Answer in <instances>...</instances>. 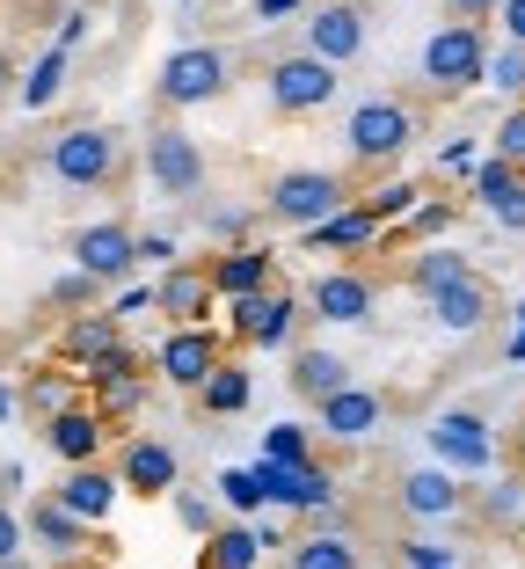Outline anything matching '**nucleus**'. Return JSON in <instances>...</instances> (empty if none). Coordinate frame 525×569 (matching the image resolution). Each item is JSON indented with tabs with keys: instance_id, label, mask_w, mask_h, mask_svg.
<instances>
[{
	"instance_id": "obj_41",
	"label": "nucleus",
	"mask_w": 525,
	"mask_h": 569,
	"mask_svg": "<svg viewBox=\"0 0 525 569\" xmlns=\"http://www.w3.org/2000/svg\"><path fill=\"white\" fill-rule=\"evenodd\" d=\"M496 153H511V161H525V102L511 110L504 124H496Z\"/></svg>"
},
{
	"instance_id": "obj_42",
	"label": "nucleus",
	"mask_w": 525,
	"mask_h": 569,
	"mask_svg": "<svg viewBox=\"0 0 525 569\" xmlns=\"http://www.w3.org/2000/svg\"><path fill=\"white\" fill-rule=\"evenodd\" d=\"M453 227V204H416L408 212V234H445Z\"/></svg>"
},
{
	"instance_id": "obj_13",
	"label": "nucleus",
	"mask_w": 525,
	"mask_h": 569,
	"mask_svg": "<svg viewBox=\"0 0 525 569\" xmlns=\"http://www.w3.org/2000/svg\"><path fill=\"white\" fill-rule=\"evenodd\" d=\"M314 417H322V431L329 438H343V446H365V438L380 431V417H387V402H380L373 387H336V395H322L314 402Z\"/></svg>"
},
{
	"instance_id": "obj_28",
	"label": "nucleus",
	"mask_w": 525,
	"mask_h": 569,
	"mask_svg": "<svg viewBox=\"0 0 525 569\" xmlns=\"http://www.w3.org/2000/svg\"><path fill=\"white\" fill-rule=\"evenodd\" d=\"M124 343V321L118 315H81V321H67V358L73 366H95L102 351H118Z\"/></svg>"
},
{
	"instance_id": "obj_40",
	"label": "nucleus",
	"mask_w": 525,
	"mask_h": 569,
	"mask_svg": "<svg viewBox=\"0 0 525 569\" xmlns=\"http://www.w3.org/2000/svg\"><path fill=\"white\" fill-rule=\"evenodd\" d=\"M489 212H496V227H504V234H525V183H518V190H504Z\"/></svg>"
},
{
	"instance_id": "obj_5",
	"label": "nucleus",
	"mask_w": 525,
	"mask_h": 569,
	"mask_svg": "<svg viewBox=\"0 0 525 569\" xmlns=\"http://www.w3.org/2000/svg\"><path fill=\"white\" fill-rule=\"evenodd\" d=\"M226 81H234V59H226L220 44H183V51H169V67H161V102L198 110V102H220Z\"/></svg>"
},
{
	"instance_id": "obj_26",
	"label": "nucleus",
	"mask_w": 525,
	"mask_h": 569,
	"mask_svg": "<svg viewBox=\"0 0 525 569\" xmlns=\"http://www.w3.org/2000/svg\"><path fill=\"white\" fill-rule=\"evenodd\" d=\"M153 300L169 307L175 321H204V307L220 300V292H212V278H204V270H169V278L153 284Z\"/></svg>"
},
{
	"instance_id": "obj_22",
	"label": "nucleus",
	"mask_w": 525,
	"mask_h": 569,
	"mask_svg": "<svg viewBox=\"0 0 525 569\" xmlns=\"http://www.w3.org/2000/svg\"><path fill=\"white\" fill-rule=\"evenodd\" d=\"M306 249H373L380 241V219L365 212V204H343V212H329L322 227H300Z\"/></svg>"
},
{
	"instance_id": "obj_29",
	"label": "nucleus",
	"mask_w": 525,
	"mask_h": 569,
	"mask_svg": "<svg viewBox=\"0 0 525 569\" xmlns=\"http://www.w3.org/2000/svg\"><path fill=\"white\" fill-rule=\"evenodd\" d=\"M285 569H365V555H357V540H343V533H314V540H300V548L285 555Z\"/></svg>"
},
{
	"instance_id": "obj_27",
	"label": "nucleus",
	"mask_w": 525,
	"mask_h": 569,
	"mask_svg": "<svg viewBox=\"0 0 525 569\" xmlns=\"http://www.w3.org/2000/svg\"><path fill=\"white\" fill-rule=\"evenodd\" d=\"M22 533H37V540H44L51 555H73V548H81V540H88V519H73L67 503L51 497V503H37L30 519H22Z\"/></svg>"
},
{
	"instance_id": "obj_12",
	"label": "nucleus",
	"mask_w": 525,
	"mask_h": 569,
	"mask_svg": "<svg viewBox=\"0 0 525 569\" xmlns=\"http://www.w3.org/2000/svg\"><path fill=\"white\" fill-rule=\"evenodd\" d=\"M234 307V329L249 336L255 351H285L292 321H300V292H255V300H226Z\"/></svg>"
},
{
	"instance_id": "obj_34",
	"label": "nucleus",
	"mask_w": 525,
	"mask_h": 569,
	"mask_svg": "<svg viewBox=\"0 0 525 569\" xmlns=\"http://www.w3.org/2000/svg\"><path fill=\"white\" fill-rule=\"evenodd\" d=\"M489 88H504V96H525V44L511 37L504 51H489Z\"/></svg>"
},
{
	"instance_id": "obj_48",
	"label": "nucleus",
	"mask_w": 525,
	"mask_h": 569,
	"mask_svg": "<svg viewBox=\"0 0 525 569\" xmlns=\"http://www.w3.org/2000/svg\"><path fill=\"white\" fill-rule=\"evenodd\" d=\"M460 22H482V16H496V0H445Z\"/></svg>"
},
{
	"instance_id": "obj_39",
	"label": "nucleus",
	"mask_w": 525,
	"mask_h": 569,
	"mask_svg": "<svg viewBox=\"0 0 525 569\" xmlns=\"http://www.w3.org/2000/svg\"><path fill=\"white\" fill-rule=\"evenodd\" d=\"M30 409H37V417L67 409V380H59V372H37V380H30Z\"/></svg>"
},
{
	"instance_id": "obj_45",
	"label": "nucleus",
	"mask_w": 525,
	"mask_h": 569,
	"mask_svg": "<svg viewBox=\"0 0 525 569\" xmlns=\"http://www.w3.org/2000/svg\"><path fill=\"white\" fill-rule=\"evenodd\" d=\"M438 168H453V176H467V168H475V139H453V147L438 153Z\"/></svg>"
},
{
	"instance_id": "obj_47",
	"label": "nucleus",
	"mask_w": 525,
	"mask_h": 569,
	"mask_svg": "<svg viewBox=\"0 0 525 569\" xmlns=\"http://www.w3.org/2000/svg\"><path fill=\"white\" fill-rule=\"evenodd\" d=\"M496 16H504V37L525 44V0H496Z\"/></svg>"
},
{
	"instance_id": "obj_50",
	"label": "nucleus",
	"mask_w": 525,
	"mask_h": 569,
	"mask_svg": "<svg viewBox=\"0 0 525 569\" xmlns=\"http://www.w3.org/2000/svg\"><path fill=\"white\" fill-rule=\"evenodd\" d=\"M212 234L234 241V234H249V219H241V212H212Z\"/></svg>"
},
{
	"instance_id": "obj_35",
	"label": "nucleus",
	"mask_w": 525,
	"mask_h": 569,
	"mask_svg": "<svg viewBox=\"0 0 525 569\" xmlns=\"http://www.w3.org/2000/svg\"><path fill=\"white\" fill-rule=\"evenodd\" d=\"M263 460H314V431H300V423H271Z\"/></svg>"
},
{
	"instance_id": "obj_43",
	"label": "nucleus",
	"mask_w": 525,
	"mask_h": 569,
	"mask_svg": "<svg viewBox=\"0 0 525 569\" xmlns=\"http://www.w3.org/2000/svg\"><path fill=\"white\" fill-rule=\"evenodd\" d=\"M16 555H22V519L0 503V562H16Z\"/></svg>"
},
{
	"instance_id": "obj_31",
	"label": "nucleus",
	"mask_w": 525,
	"mask_h": 569,
	"mask_svg": "<svg viewBox=\"0 0 525 569\" xmlns=\"http://www.w3.org/2000/svg\"><path fill=\"white\" fill-rule=\"evenodd\" d=\"M59 88H67V44H51L44 59H37V73L22 81V102H30V110H51V102H59Z\"/></svg>"
},
{
	"instance_id": "obj_10",
	"label": "nucleus",
	"mask_w": 525,
	"mask_h": 569,
	"mask_svg": "<svg viewBox=\"0 0 525 569\" xmlns=\"http://www.w3.org/2000/svg\"><path fill=\"white\" fill-rule=\"evenodd\" d=\"M73 263L88 270V278H102V284H118L124 270L139 263V234L132 227H124V219H95V227H81V234H73Z\"/></svg>"
},
{
	"instance_id": "obj_37",
	"label": "nucleus",
	"mask_w": 525,
	"mask_h": 569,
	"mask_svg": "<svg viewBox=\"0 0 525 569\" xmlns=\"http://www.w3.org/2000/svg\"><path fill=\"white\" fill-rule=\"evenodd\" d=\"M373 219H402V212H416V183H387V190H373V204H365Z\"/></svg>"
},
{
	"instance_id": "obj_20",
	"label": "nucleus",
	"mask_w": 525,
	"mask_h": 569,
	"mask_svg": "<svg viewBox=\"0 0 525 569\" xmlns=\"http://www.w3.org/2000/svg\"><path fill=\"white\" fill-rule=\"evenodd\" d=\"M118 489H124L118 475H102L95 460H81V468H67V482H59V503H67L73 519H88V526H95L102 511L118 503Z\"/></svg>"
},
{
	"instance_id": "obj_2",
	"label": "nucleus",
	"mask_w": 525,
	"mask_h": 569,
	"mask_svg": "<svg viewBox=\"0 0 525 569\" xmlns=\"http://www.w3.org/2000/svg\"><path fill=\"white\" fill-rule=\"evenodd\" d=\"M343 96V67H329L322 51H277L271 59V102L285 110V118H314V110H329V102Z\"/></svg>"
},
{
	"instance_id": "obj_36",
	"label": "nucleus",
	"mask_w": 525,
	"mask_h": 569,
	"mask_svg": "<svg viewBox=\"0 0 525 569\" xmlns=\"http://www.w3.org/2000/svg\"><path fill=\"white\" fill-rule=\"evenodd\" d=\"M95 284H102V278H88V270H81V263H73V270H67V278L51 284V307H88V300H95Z\"/></svg>"
},
{
	"instance_id": "obj_56",
	"label": "nucleus",
	"mask_w": 525,
	"mask_h": 569,
	"mask_svg": "<svg viewBox=\"0 0 525 569\" xmlns=\"http://www.w3.org/2000/svg\"><path fill=\"white\" fill-rule=\"evenodd\" d=\"M0 569H22V555H16V562H0Z\"/></svg>"
},
{
	"instance_id": "obj_38",
	"label": "nucleus",
	"mask_w": 525,
	"mask_h": 569,
	"mask_svg": "<svg viewBox=\"0 0 525 569\" xmlns=\"http://www.w3.org/2000/svg\"><path fill=\"white\" fill-rule=\"evenodd\" d=\"M88 380H95V387H118V380H139V372H132V351H124V343H118V351H102L95 366H88Z\"/></svg>"
},
{
	"instance_id": "obj_18",
	"label": "nucleus",
	"mask_w": 525,
	"mask_h": 569,
	"mask_svg": "<svg viewBox=\"0 0 525 569\" xmlns=\"http://www.w3.org/2000/svg\"><path fill=\"white\" fill-rule=\"evenodd\" d=\"M44 446L59 452L67 468H81V460L102 452V417H95V409H51V417H44Z\"/></svg>"
},
{
	"instance_id": "obj_52",
	"label": "nucleus",
	"mask_w": 525,
	"mask_h": 569,
	"mask_svg": "<svg viewBox=\"0 0 525 569\" xmlns=\"http://www.w3.org/2000/svg\"><path fill=\"white\" fill-rule=\"evenodd\" d=\"M504 358H511V366H525V307H518V329H511V343H504Z\"/></svg>"
},
{
	"instance_id": "obj_15",
	"label": "nucleus",
	"mask_w": 525,
	"mask_h": 569,
	"mask_svg": "<svg viewBox=\"0 0 525 569\" xmlns=\"http://www.w3.org/2000/svg\"><path fill=\"white\" fill-rule=\"evenodd\" d=\"M175 475H183V460H175L161 438H132V446H124V475L118 482L132 489V497H169Z\"/></svg>"
},
{
	"instance_id": "obj_51",
	"label": "nucleus",
	"mask_w": 525,
	"mask_h": 569,
	"mask_svg": "<svg viewBox=\"0 0 525 569\" xmlns=\"http://www.w3.org/2000/svg\"><path fill=\"white\" fill-rule=\"evenodd\" d=\"M292 8H306V0H255V16H263V22H277V16H292Z\"/></svg>"
},
{
	"instance_id": "obj_32",
	"label": "nucleus",
	"mask_w": 525,
	"mask_h": 569,
	"mask_svg": "<svg viewBox=\"0 0 525 569\" xmlns=\"http://www.w3.org/2000/svg\"><path fill=\"white\" fill-rule=\"evenodd\" d=\"M220 503L234 511V519L263 511V503H271V497H263V475H255V468H226V475H220Z\"/></svg>"
},
{
	"instance_id": "obj_49",
	"label": "nucleus",
	"mask_w": 525,
	"mask_h": 569,
	"mask_svg": "<svg viewBox=\"0 0 525 569\" xmlns=\"http://www.w3.org/2000/svg\"><path fill=\"white\" fill-rule=\"evenodd\" d=\"M408 562H453V548H438V540H408Z\"/></svg>"
},
{
	"instance_id": "obj_6",
	"label": "nucleus",
	"mask_w": 525,
	"mask_h": 569,
	"mask_svg": "<svg viewBox=\"0 0 525 569\" xmlns=\"http://www.w3.org/2000/svg\"><path fill=\"white\" fill-rule=\"evenodd\" d=\"M408 139H416V118H408V102H394V96H365V102H351V118H343V147H351L357 161H394Z\"/></svg>"
},
{
	"instance_id": "obj_8",
	"label": "nucleus",
	"mask_w": 525,
	"mask_h": 569,
	"mask_svg": "<svg viewBox=\"0 0 525 569\" xmlns=\"http://www.w3.org/2000/svg\"><path fill=\"white\" fill-rule=\"evenodd\" d=\"M365 44H373V22H365L357 0H322V8L306 16V51H322L329 67H357Z\"/></svg>"
},
{
	"instance_id": "obj_19",
	"label": "nucleus",
	"mask_w": 525,
	"mask_h": 569,
	"mask_svg": "<svg viewBox=\"0 0 525 569\" xmlns=\"http://www.w3.org/2000/svg\"><path fill=\"white\" fill-rule=\"evenodd\" d=\"M357 372H351V358L343 351H322V343H306L300 358H292V395L300 402H322V395H336V387H351Z\"/></svg>"
},
{
	"instance_id": "obj_16",
	"label": "nucleus",
	"mask_w": 525,
	"mask_h": 569,
	"mask_svg": "<svg viewBox=\"0 0 525 569\" xmlns=\"http://www.w3.org/2000/svg\"><path fill=\"white\" fill-rule=\"evenodd\" d=\"M212 292L220 300H255V292H271V249H226L212 256Z\"/></svg>"
},
{
	"instance_id": "obj_55",
	"label": "nucleus",
	"mask_w": 525,
	"mask_h": 569,
	"mask_svg": "<svg viewBox=\"0 0 525 569\" xmlns=\"http://www.w3.org/2000/svg\"><path fill=\"white\" fill-rule=\"evenodd\" d=\"M408 569H453V562H408Z\"/></svg>"
},
{
	"instance_id": "obj_9",
	"label": "nucleus",
	"mask_w": 525,
	"mask_h": 569,
	"mask_svg": "<svg viewBox=\"0 0 525 569\" xmlns=\"http://www.w3.org/2000/svg\"><path fill=\"white\" fill-rule=\"evenodd\" d=\"M263 475V497L285 503V511H329L336 503V475L314 468V460H255Z\"/></svg>"
},
{
	"instance_id": "obj_44",
	"label": "nucleus",
	"mask_w": 525,
	"mask_h": 569,
	"mask_svg": "<svg viewBox=\"0 0 525 569\" xmlns=\"http://www.w3.org/2000/svg\"><path fill=\"white\" fill-rule=\"evenodd\" d=\"M175 511H183L190 533H212V503H204V497H175Z\"/></svg>"
},
{
	"instance_id": "obj_1",
	"label": "nucleus",
	"mask_w": 525,
	"mask_h": 569,
	"mask_svg": "<svg viewBox=\"0 0 525 569\" xmlns=\"http://www.w3.org/2000/svg\"><path fill=\"white\" fill-rule=\"evenodd\" d=\"M424 81H431V96H467V88L489 81V37H482V22L453 16L424 37Z\"/></svg>"
},
{
	"instance_id": "obj_7",
	"label": "nucleus",
	"mask_w": 525,
	"mask_h": 569,
	"mask_svg": "<svg viewBox=\"0 0 525 569\" xmlns=\"http://www.w3.org/2000/svg\"><path fill=\"white\" fill-rule=\"evenodd\" d=\"M147 176L161 198H198L204 190V147L183 124H153L147 132Z\"/></svg>"
},
{
	"instance_id": "obj_24",
	"label": "nucleus",
	"mask_w": 525,
	"mask_h": 569,
	"mask_svg": "<svg viewBox=\"0 0 525 569\" xmlns=\"http://www.w3.org/2000/svg\"><path fill=\"white\" fill-rule=\"evenodd\" d=\"M249 402H255V380L241 366H226V358L198 380V409H204V417H241Z\"/></svg>"
},
{
	"instance_id": "obj_25",
	"label": "nucleus",
	"mask_w": 525,
	"mask_h": 569,
	"mask_svg": "<svg viewBox=\"0 0 525 569\" xmlns=\"http://www.w3.org/2000/svg\"><path fill=\"white\" fill-rule=\"evenodd\" d=\"M402 503L416 511V519H453V511H460V482L445 468H416L402 482Z\"/></svg>"
},
{
	"instance_id": "obj_23",
	"label": "nucleus",
	"mask_w": 525,
	"mask_h": 569,
	"mask_svg": "<svg viewBox=\"0 0 525 569\" xmlns=\"http://www.w3.org/2000/svg\"><path fill=\"white\" fill-rule=\"evenodd\" d=\"M255 562H263V526L234 519L204 533V569H255Z\"/></svg>"
},
{
	"instance_id": "obj_54",
	"label": "nucleus",
	"mask_w": 525,
	"mask_h": 569,
	"mask_svg": "<svg viewBox=\"0 0 525 569\" xmlns=\"http://www.w3.org/2000/svg\"><path fill=\"white\" fill-rule=\"evenodd\" d=\"M0 417H16V395H8V387H0Z\"/></svg>"
},
{
	"instance_id": "obj_3",
	"label": "nucleus",
	"mask_w": 525,
	"mask_h": 569,
	"mask_svg": "<svg viewBox=\"0 0 525 569\" xmlns=\"http://www.w3.org/2000/svg\"><path fill=\"white\" fill-rule=\"evenodd\" d=\"M263 204H271V219H285V227H322L329 212L351 204V183H343L336 168H285Z\"/></svg>"
},
{
	"instance_id": "obj_57",
	"label": "nucleus",
	"mask_w": 525,
	"mask_h": 569,
	"mask_svg": "<svg viewBox=\"0 0 525 569\" xmlns=\"http://www.w3.org/2000/svg\"><path fill=\"white\" fill-rule=\"evenodd\" d=\"M518 468H525V438H518Z\"/></svg>"
},
{
	"instance_id": "obj_14",
	"label": "nucleus",
	"mask_w": 525,
	"mask_h": 569,
	"mask_svg": "<svg viewBox=\"0 0 525 569\" xmlns=\"http://www.w3.org/2000/svg\"><path fill=\"white\" fill-rule=\"evenodd\" d=\"M306 307H314L322 321H336V329L373 321V278H357V270H329V278L306 284Z\"/></svg>"
},
{
	"instance_id": "obj_17",
	"label": "nucleus",
	"mask_w": 525,
	"mask_h": 569,
	"mask_svg": "<svg viewBox=\"0 0 525 569\" xmlns=\"http://www.w3.org/2000/svg\"><path fill=\"white\" fill-rule=\"evenodd\" d=\"M212 366H220V343H212V329H198V321H183V329L161 343V372H169L175 387H198Z\"/></svg>"
},
{
	"instance_id": "obj_11",
	"label": "nucleus",
	"mask_w": 525,
	"mask_h": 569,
	"mask_svg": "<svg viewBox=\"0 0 525 569\" xmlns=\"http://www.w3.org/2000/svg\"><path fill=\"white\" fill-rule=\"evenodd\" d=\"M431 452H438L445 468H460V475H482L496 460V438H489V423H482L475 409H445V417L431 423Z\"/></svg>"
},
{
	"instance_id": "obj_21",
	"label": "nucleus",
	"mask_w": 525,
	"mask_h": 569,
	"mask_svg": "<svg viewBox=\"0 0 525 569\" xmlns=\"http://www.w3.org/2000/svg\"><path fill=\"white\" fill-rule=\"evenodd\" d=\"M431 321H438V329H453V336L482 329V321H489V284H482V278H460V284H445V292H431Z\"/></svg>"
},
{
	"instance_id": "obj_53",
	"label": "nucleus",
	"mask_w": 525,
	"mask_h": 569,
	"mask_svg": "<svg viewBox=\"0 0 525 569\" xmlns=\"http://www.w3.org/2000/svg\"><path fill=\"white\" fill-rule=\"evenodd\" d=\"M8 88H16V59L0 51V102H8Z\"/></svg>"
},
{
	"instance_id": "obj_4",
	"label": "nucleus",
	"mask_w": 525,
	"mask_h": 569,
	"mask_svg": "<svg viewBox=\"0 0 525 569\" xmlns=\"http://www.w3.org/2000/svg\"><path fill=\"white\" fill-rule=\"evenodd\" d=\"M51 176L67 190H102L110 176H118V132L110 124H73V132H59L51 139Z\"/></svg>"
},
{
	"instance_id": "obj_46",
	"label": "nucleus",
	"mask_w": 525,
	"mask_h": 569,
	"mask_svg": "<svg viewBox=\"0 0 525 569\" xmlns=\"http://www.w3.org/2000/svg\"><path fill=\"white\" fill-rule=\"evenodd\" d=\"M169 256H175L169 234H139V263H169Z\"/></svg>"
},
{
	"instance_id": "obj_33",
	"label": "nucleus",
	"mask_w": 525,
	"mask_h": 569,
	"mask_svg": "<svg viewBox=\"0 0 525 569\" xmlns=\"http://www.w3.org/2000/svg\"><path fill=\"white\" fill-rule=\"evenodd\" d=\"M467 176H475V198L482 204H496L504 190H518V161H511V153H489V161H475Z\"/></svg>"
},
{
	"instance_id": "obj_30",
	"label": "nucleus",
	"mask_w": 525,
	"mask_h": 569,
	"mask_svg": "<svg viewBox=\"0 0 525 569\" xmlns=\"http://www.w3.org/2000/svg\"><path fill=\"white\" fill-rule=\"evenodd\" d=\"M460 278H475V263H467V256L460 249H424L416 256V263H408V284H416V292H445V284H460Z\"/></svg>"
}]
</instances>
